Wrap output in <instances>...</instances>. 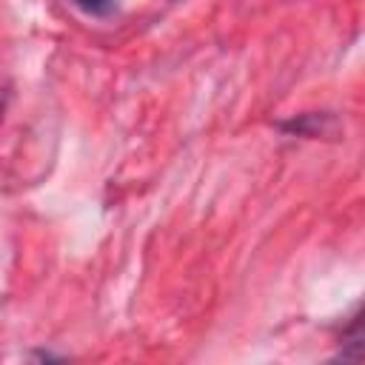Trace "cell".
I'll use <instances>...</instances> for the list:
<instances>
[{
    "label": "cell",
    "instance_id": "obj_1",
    "mask_svg": "<svg viewBox=\"0 0 365 365\" xmlns=\"http://www.w3.org/2000/svg\"><path fill=\"white\" fill-rule=\"evenodd\" d=\"M322 120H325V114H299V117H294L291 123H282L279 128L282 131H291V134H299V137H311V134H317V131H322Z\"/></svg>",
    "mask_w": 365,
    "mask_h": 365
},
{
    "label": "cell",
    "instance_id": "obj_2",
    "mask_svg": "<svg viewBox=\"0 0 365 365\" xmlns=\"http://www.w3.org/2000/svg\"><path fill=\"white\" fill-rule=\"evenodd\" d=\"M71 6L88 17H111L117 11V0H71Z\"/></svg>",
    "mask_w": 365,
    "mask_h": 365
}]
</instances>
